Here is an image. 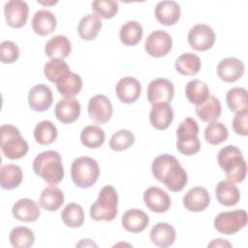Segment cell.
Listing matches in <instances>:
<instances>
[{
  "instance_id": "cell-4",
  "label": "cell",
  "mask_w": 248,
  "mask_h": 248,
  "mask_svg": "<svg viewBox=\"0 0 248 248\" xmlns=\"http://www.w3.org/2000/svg\"><path fill=\"white\" fill-rule=\"evenodd\" d=\"M118 196L111 185H106L99 193L98 199L91 204L89 213L95 221L110 222L117 215Z\"/></svg>"
},
{
  "instance_id": "cell-9",
  "label": "cell",
  "mask_w": 248,
  "mask_h": 248,
  "mask_svg": "<svg viewBox=\"0 0 248 248\" xmlns=\"http://www.w3.org/2000/svg\"><path fill=\"white\" fill-rule=\"evenodd\" d=\"M172 46V39L170 35L164 30H155L151 32L144 44V48L147 54L152 57H163L168 54Z\"/></svg>"
},
{
  "instance_id": "cell-37",
  "label": "cell",
  "mask_w": 248,
  "mask_h": 248,
  "mask_svg": "<svg viewBox=\"0 0 248 248\" xmlns=\"http://www.w3.org/2000/svg\"><path fill=\"white\" fill-rule=\"evenodd\" d=\"M106 134L104 130L96 125L84 127L80 133L81 143L88 148H98L105 142Z\"/></svg>"
},
{
  "instance_id": "cell-45",
  "label": "cell",
  "mask_w": 248,
  "mask_h": 248,
  "mask_svg": "<svg viewBox=\"0 0 248 248\" xmlns=\"http://www.w3.org/2000/svg\"><path fill=\"white\" fill-rule=\"evenodd\" d=\"M19 57V49L16 43L12 41H3L0 45V58L4 64H11Z\"/></svg>"
},
{
  "instance_id": "cell-26",
  "label": "cell",
  "mask_w": 248,
  "mask_h": 248,
  "mask_svg": "<svg viewBox=\"0 0 248 248\" xmlns=\"http://www.w3.org/2000/svg\"><path fill=\"white\" fill-rule=\"evenodd\" d=\"M31 23L36 34L46 36L56 28V17L48 10H39L34 14Z\"/></svg>"
},
{
  "instance_id": "cell-35",
  "label": "cell",
  "mask_w": 248,
  "mask_h": 248,
  "mask_svg": "<svg viewBox=\"0 0 248 248\" xmlns=\"http://www.w3.org/2000/svg\"><path fill=\"white\" fill-rule=\"evenodd\" d=\"M174 66L175 70L183 76H195L201 69V59L195 53H183L177 57Z\"/></svg>"
},
{
  "instance_id": "cell-28",
  "label": "cell",
  "mask_w": 248,
  "mask_h": 248,
  "mask_svg": "<svg viewBox=\"0 0 248 248\" xmlns=\"http://www.w3.org/2000/svg\"><path fill=\"white\" fill-rule=\"evenodd\" d=\"M101 28L102 21L100 16L95 13L88 14L79 20L78 25V33L82 40L92 41L97 37Z\"/></svg>"
},
{
  "instance_id": "cell-31",
  "label": "cell",
  "mask_w": 248,
  "mask_h": 248,
  "mask_svg": "<svg viewBox=\"0 0 248 248\" xmlns=\"http://www.w3.org/2000/svg\"><path fill=\"white\" fill-rule=\"evenodd\" d=\"M23 178V172L20 167L10 164L3 166L0 171V184L5 190H12L19 186Z\"/></svg>"
},
{
  "instance_id": "cell-13",
  "label": "cell",
  "mask_w": 248,
  "mask_h": 248,
  "mask_svg": "<svg viewBox=\"0 0 248 248\" xmlns=\"http://www.w3.org/2000/svg\"><path fill=\"white\" fill-rule=\"evenodd\" d=\"M88 115L96 123H106L112 115V105L109 99L102 94L92 97L88 102Z\"/></svg>"
},
{
  "instance_id": "cell-44",
  "label": "cell",
  "mask_w": 248,
  "mask_h": 248,
  "mask_svg": "<svg viewBox=\"0 0 248 248\" xmlns=\"http://www.w3.org/2000/svg\"><path fill=\"white\" fill-rule=\"evenodd\" d=\"M92 11L99 16L112 18L118 12V2L114 0H96L91 3Z\"/></svg>"
},
{
  "instance_id": "cell-40",
  "label": "cell",
  "mask_w": 248,
  "mask_h": 248,
  "mask_svg": "<svg viewBox=\"0 0 248 248\" xmlns=\"http://www.w3.org/2000/svg\"><path fill=\"white\" fill-rule=\"evenodd\" d=\"M61 219L67 227L79 228L84 222L83 209L79 204L70 202L62 210Z\"/></svg>"
},
{
  "instance_id": "cell-38",
  "label": "cell",
  "mask_w": 248,
  "mask_h": 248,
  "mask_svg": "<svg viewBox=\"0 0 248 248\" xmlns=\"http://www.w3.org/2000/svg\"><path fill=\"white\" fill-rule=\"evenodd\" d=\"M57 129L55 125L49 120H43L39 122L34 129V139L42 145L52 143L57 138Z\"/></svg>"
},
{
  "instance_id": "cell-12",
  "label": "cell",
  "mask_w": 248,
  "mask_h": 248,
  "mask_svg": "<svg viewBox=\"0 0 248 248\" xmlns=\"http://www.w3.org/2000/svg\"><path fill=\"white\" fill-rule=\"evenodd\" d=\"M29 7L25 1L11 0L4 6V15L7 24L12 28H21L28 19Z\"/></svg>"
},
{
  "instance_id": "cell-39",
  "label": "cell",
  "mask_w": 248,
  "mask_h": 248,
  "mask_svg": "<svg viewBox=\"0 0 248 248\" xmlns=\"http://www.w3.org/2000/svg\"><path fill=\"white\" fill-rule=\"evenodd\" d=\"M226 102L232 112H238L248 108L247 90L243 87H232L227 92Z\"/></svg>"
},
{
  "instance_id": "cell-23",
  "label": "cell",
  "mask_w": 248,
  "mask_h": 248,
  "mask_svg": "<svg viewBox=\"0 0 248 248\" xmlns=\"http://www.w3.org/2000/svg\"><path fill=\"white\" fill-rule=\"evenodd\" d=\"M154 14L161 24L173 25L180 17V6L175 1H160L155 7Z\"/></svg>"
},
{
  "instance_id": "cell-14",
  "label": "cell",
  "mask_w": 248,
  "mask_h": 248,
  "mask_svg": "<svg viewBox=\"0 0 248 248\" xmlns=\"http://www.w3.org/2000/svg\"><path fill=\"white\" fill-rule=\"evenodd\" d=\"M143 202L148 209L156 213H164L168 211L171 204V200L169 194L156 186H151L144 191Z\"/></svg>"
},
{
  "instance_id": "cell-2",
  "label": "cell",
  "mask_w": 248,
  "mask_h": 248,
  "mask_svg": "<svg viewBox=\"0 0 248 248\" xmlns=\"http://www.w3.org/2000/svg\"><path fill=\"white\" fill-rule=\"evenodd\" d=\"M33 170L49 185H56L64 178L61 156L54 150H46L39 153L33 161Z\"/></svg>"
},
{
  "instance_id": "cell-42",
  "label": "cell",
  "mask_w": 248,
  "mask_h": 248,
  "mask_svg": "<svg viewBox=\"0 0 248 248\" xmlns=\"http://www.w3.org/2000/svg\"><path fill=\"white\" fill-rule=\"evenodd\" d=\"M228 138L229 131L221 122H210L204 130V139L211 145H218L227 140Z\"/></svg>"
},
{
  "instance_id": "cell-7",
  "label": "cell",
  "mask_w": 248,
  "mask_h": 248,
  "mask_svg": "<svg viewBox=\"0 0 248 248\" xmlns=\"http://www.w3.org/2000/svg\"><path fill=\"white\" fill-rule=\"evenodd\" d=\"M199 124L192 117H186L176 130V148L186 156L198 153L201 149V142L198 138Z\"/></svg>"
},
{
  "instance_id": "cell-8",
  "label": "cell",
  "mask_w": 248,
  "mask_h": 248,
  "mask_svg": "<svg viewBox=\"0 0 248 248\" xmlns=\"http://www.w3.org/2000/svg\"><path fill=\"white\" fill-rule=\"evenodd\" d=\"M247 224V213L244 209H236L219 213L214 219L215 230L223 234H234Z\"/></svg>"
},
{
  "instance_id": "cell-3",
  "label": "cell",
  "mask_w": 248,
  "mask_h": 248,
  "mask_svg": "<svg viewBox=\"0 0 248 248\" xmlns=\"http://www.w3.org/2000/svg\"><path fill=\"white\" fill-rule=\"evenodd\" d=\"M217 160L228 180L233 183H240L244 180L247 172V165L237 146L227 145L223 147L218 153Z\"/></svg>"
},
{
  "instance_id": "cell-25",
  "label": "cell",
  "mask_w": 248,
  "mask_h": 248,
  "mask_svg": "<svg viewBox=\"0 0 248 248\" xmlns=\"http://www.w3.org/2000/svg\"><path fill=\"white\" fill-rule=\"evenodd\" d=\"M176 237L174 228L165 222L155 224L150 231V239L158 247L166 248L173 244Z\"/></svg>"
},
{
  "instance_id": "cell-1",
  "label": "cell",
  "mask_w": 248,
  "mask_h": 248,
  "mask_svg": "<svg viewBox=\"0 0 248 248\" xmlns=\"http://www.w3.org/2000/svg\"><path fill=\"white\" fill-rule=\"evenodd\" d=\"M153 176L171 192H180L188 182V175L178 160L170 154L157 156L151 166Z\"/></svg>"
},
{
  "instance_id": "cell-6",
  "label": "cell",
  "mask_w": 248,
  "mask_h": 248,
  "mask_svg": "<svg viewBox=\"0 0 248 248\" xmlns=\"http://www.w3.org/2000/svg\"><path fill=\"white\" fill-rule=\"evenodd\" d=\"M100 168L97 161L91 157L82 156L74 160L71 166V177L76 186L89 188L98 180Z\"/></svg>"
},
{
  "instance_id": "cell-29",
  "label": "cell",
  "mask_w": 248,
  "mask_h": 248,
  "mask_svg": "<svg viewBox=\"0 0 248 248\" xmlns=\"http://www.w3.org/2000/svg\"><path fill=\"white\" fill-rule=\"evenodd\" d=\"M195 110L202 121L210 123L220 117L222 106L217 97L210 95L204 103L196 106Z\"/></svg>"
},
{
  "instance_id": "cell-21",
  "label": "cell",
  "mask_w": 248,
  "mask_h": 248,
  "mask_svg": "<svg viewBox=\"0 0 248 248\" xmlns=\"http://www.w3.org/2000/svg\"><path fill=\"white\" fill-rule=\"evenodd\" d=\"M172 108L168 103H159L152 105L149 112V121L152 127L157 130H166L173 120Z\"/></svg>"
},
{
  "instance_id": "cell-47",
  "label": "cell",
  "mask_w": 248,
  "mask_h": 248,
  "mask_svg": "<svg viewBox=\"0 0 248 248\" xmlns=\"http://www.w3.org/2000/svg\"><path fill=\"white\" fill-rule=\"evenodd\" d=\"M208 247H232V244L223 238H217V239H213L210 243H208L207 245Z\"/></svg>"
},
{
  "instance_id": "cell-24",
  "label": "cell",
  "mask_w": 248,
  "mask_h": 248,
  "mask_svg": "<svg viewBox=\"0 0 248 248\" xmlns=\"http://www.w3.org/2000/svg\"><path fill=\"white\" fill-rule=\"evenodd\" d=\"M72 46L69 39L63 35H56L50 38L45 46V53L50 59L64 60L69 56Z\"/></svg>"
},
{
  "instance_id": "cell-33",
  "label": "cell",
  "mask_w": 248,
  "mask_h": 248,
  "mask_svg": "<svg viewBox=\"0 0 248 248\" xmlns=\"http://www.w3.org/2000/svg\"><path fill=\"white\" fill-rule=\"evenodd\" d=\"M143 29L137 20H129L125 22L119 30V38L125 46H135L139 44L142 38Z\"/></svg>"
},
{
  "instance_id": "cell-27",
  "label": "cell",
  "mask_w": 248,
  "mask_h": 248,
  "mask_svg": "<svg viewBox=\"0 0 248 248\" xmlns=\"http://www.w3.org/2000/svg\"><path fill=\"white\" fill-rule=\"evenodd\" d=\"M217 201L225 206L235 205L240 199V192L237 186L231 180L220 181L215 188Z\"/></svg>"
},
{
  "instance_id": "cell-22",
  "label": "cell",
  "mask_w": 248,
  "mask_h": 248,
  "mask_svg": "<svg viewBox=\"0 0 248 248\" xmlns=\"http://www.w3.org/2000/svg\"><path fill=\"white\" fill-rule=\"evenodd\" d=\"M121 223L122 227L127 232L138 233L143 232L147 228L149 217L144 211L138 208H132L123 214Z\"/></svg>"
},
{
  "instance_id": "cell-46",
  "label": "cell",
  "mask_w": 248,
  "mask_h": 248,
  "mask_svg": "<svg viewBox=\"0 0 248 248\" xmlns=\"http://www.w3.org/2000/svg\"><path fill=\"white\" fill-rule=\"evenodd\" d=\"M232 129L237 135H248V108L236 112L232 119Z\"/></svg>"
},
{
  "instance_id": "cell-11",
  "label": "cell",
  "mask_w": 248,
  "mask_h": 248,
  "mask_svg": "<svg viewBox=\"0 0 248 248\" xmlns=\"http://www.w3.org/2000/svg\"><path fill=\"white\" fill-rule=\"evenodd\" d=\"M147 100L151 105L159 103H170L174 95V87L167 78H155L150 81L147 87Z\"/></svg>"
},
{
  "instance_id": "cell-10",
  "label": "cell",
  "mask_w": 248,
  "mask_h": 248,
  "mask_svg": "<svg viewBox=\"0 0 248 248\" xmlns=\"http://www.w3.org/2000/svg\"><path fill=\"white\" fill-rule=\"evenodd\" d=\"M215 42L213 29L203 23L194 25L188 33V44L198 51H204L212 47Z\"/></svg>"
},
{
  "instance_id": "cell-16",
  "label": "cell",
  "mask_w": 248,
  "mask_h": 248,
  "mask_svg": "<svg viewBox=\"0 0 248 248\" xmlns=\"http://www.w3.org/2000/svg\"><path fill=\"white\" fill-rule=\"evenodd\" d=\"M244 74L243 62L235 57L222 59L217 66V75L225 82H234Z\"/></svg>"
},
{
  "instance_id": "cell-41",
  "label": "cell",
  "mask_w": 248,
  "mask_h": 248,
  "mask_svg": "<svg viewBox=\"0 0 248 248\" xmlns=\"http://www.w3.org/2000/svg\"><path fill=\"white\" fill-rule=\"evenodd\" d=\"M9 240L16 248H28L34 244L35 236L33 232L26 227H16L12 230Z\"/></svg>"
},
{
  "instance_id": "cell-43",
  "label": "cell",
  "mask_w": 248,
  "mask_h": 248,
  "mask_svg": "<svg viewBox=\"0 0 248 248\" xmlns=\"http://www.w3.org/2000/svg\"><path fill=\"white\" fill-rule=\"evenodd\" d=\"M135 142V136L129 130H119L114 133L109 140V147L114 151L128 149Z\"/></svg>"
},
{
  "instance_id": "cell-15",
  "label": "cell",
  "mask_w": 248,
  "mask_h": 248,
  "mask_svg": "<svg viewBox=\"0 0 248 248\" xmlns=\"http://www.w3.org/2000/svg\"><path fill=\"white\" fill-rule=\"evenodd\" d=\"M53 96L51 89L44 84L40 83L33 86L28 93V104L30 108L35 111H45L52 105Z\"/></svg>"
},
{
  "instance_id": "cell-5",
  "label": "cell",
  "mask_w": 248,
  "mask_h": 248,
  "mask_svg": "<svg viewBox=\"0 0 248 248\" xmlns=\"http://www.w3.org/2000/svg\"><path fill=\"white\" fill-rule=\"evenodd\" d=\"M0 147L2 153L11 160H17L24 157L29 146L21 137L19 130L10 124L2 125L0 128Z\"/></svg>"
},
{
  "instance_id": "cell-20",
  "label": "cell",
  "mask_w": 248,
  "mask_h": 248,
  "mask_svg": "<svg viewBox=\"0 0 248 248\" xmlns=\"http://www.w3.org/2000/svg\"><path fill=\"white\" fill-rule=\"evenodd\" d=\"M12 213L16 219L21 222H34L41 215L37 202L27 198L16 202L12 207Z\"/></svg>"
},
{
  "instance_id": "cell-32",
  "label": "cell",
  "mask_w": 248,
  "mask_h": 248,
  "mask_svg": "<svg viewBox=\"0 0 248 248\" xmlns=\"http://www.w3.org/2000/svg\"><path fill=\"white\" fill-rule=\"evenodd\" d=\"M185 95L187 100L196 106L204 103L210 96L207 84L200 79L190 80L186 84Z\"/></svg>"
},
{
  "instance_id": "cell-34",
  "label": "cell",
  "mask_w": 248,
  "mask_h": 248,
  "mask_svg": "<svg viewBox=\"0 0 248 248\" xmlns=\"http://www.w3.org/2000/svg\"><path fill=\"white\" fill-rule=\"evenodd\" d=\"M58 92L65 98H74L82 88V79L76 73H70L56 83Z\"/></svg>"
},
{
  "instance_id": "cell-17",
  "label": "cell",
  "mask_w": 248,
  "mask_h": 248,
  "mask_svg": "<svg viewBox=\"0 0 248 248\" xmlns=\"http://www.w3.org/2000/svg\"><path fill=\"white\" fill-rule=\"evenodd\" d=\"M141 92V85L140 81L133 77H125L119 79L115 86V93L117 98L125 104L136 102Z\"/></svg>"
},
{
  "instance_id": "cell-30",
  "label": "cell",
  "mask_w": 248,
  "mask_h": 248,
  "mask_svg": "<svg viewBox=\"0 0 248 248\" xmlns=\"http://www.w3.org/2000/svg\"><path fill=\"white\" fill-rule=\"evenodd\" d=\"M39 202L44 209L47 211H55L63 204L64 194L57 186L49 185L42 191Z\"/></svg>"
},
{
  "instance_id": "cell-36",
  "label": "cell",
  "mask_w": 248,
  "mask_h": 248,
  "mask_svg": "<svg viewBox=\"0 0 248 248\" xmlns=\"http://www.w3.org/2000/svg\"><path fill=\"white\" fill-rule=\"evenodd\" d=\"M70 73L69 65L62 59H50L44 66L45 77L55 84Z\"/></svg>"
},
{
  "instance_id": "cell-18",
  "label": "cell",
  "mask_w": 248,
  "mask_h": 248,
  "mask_svg": "<svg viewBox=\"0 0 248 248\" xmlns=\"http://www.w3.org/2000/svg\"><path fill=\"white\" fill-rule=\"evenodd\" d=\"M210 203V196L203 187L191 188L183 197L184 207L192 212L203 211Z\"/></svg>"
},
{
  "instance_id": "cell-19",
  "label": "cell",
  "mask_w": 248,
  "mask_h": 248,
  "mask_svg": "<svg viewBox=\"0 0 248 248\" xmlns=\"http://www.w3.org/2000/svg\"><path fill=\"white\" fill-rule=\"evenodd\" d=\"M80 104L75 98L61 99L55 106L54 114L56 118L64 124L75 122L80 114Z\"/></svg>"
}]
</instances>
